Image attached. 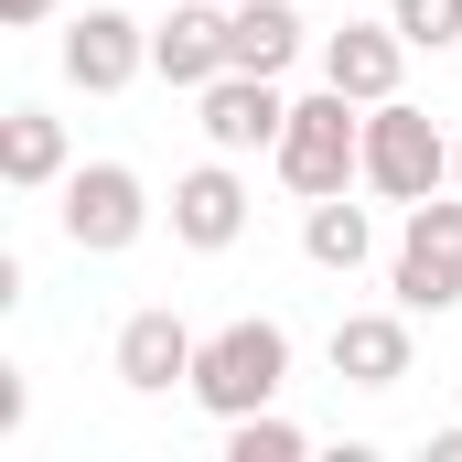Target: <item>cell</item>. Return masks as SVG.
Returning <instances> with one entry per match:
<instances>
[{"label": "cell", "mask_w": 462, "mask_h": 462, "mask_svg": "<svg viewBox=\"0 0 462 462\" xmlns=\"http://www.w3.org/2000/svg\"><path fill=\"white\" fill-rule=\"evenodd\" d=\"M54 194H65L54 216H65V247H76V258H118V247L151 236V183H140L129 162H76Z\"/></svg>", "instance_id": "cell-4"}, {"label": "cell", "mask_w": 462, "mask_h": 462, "mask_svg": "<svg viewBox=\"0 0 462 462\" xmlns=\"http://www.w3.org/2000/svg\"><path fill=\"white\" fill-rule=\"evenodd\" d=\"M76 162H65V118L54 108H11L0 118V183L11 194H43V183H65Z\"/></svg>", "instance_id": "cell-14"}, {"label": "cell", "mask_w": 462, "mask_h": 462, "mask_svg": "<svg viewBox=\"0 0 462 462\" xmlns=\"http://www.w3.org/2000/svg\"><path fill=\"white\" fill-rule=\"evenodd\" d=\"M312 441H301V420H280V409H247V420H226V462H301Z\"/></svg>", "instance_id": "cell-16"}, {"label": "cell", "mask_w": 462, "mask_h": 462, "mask_svg": "<svg viewBox=\"0 0 462 462\" xmlns=\"http://www.w3.org/2000/svg\"><path fill=\"white\" fill-rule=\"evenodd\" d=\"M387 291H398V312H452L462 301V183L430 194V205H409L398 258H387Z\"/></svg>", "instance_id": "cell-5"}, {"label": "cell", "mask_w": 462, "mask_h": 462, "mask_svg": "<svg viewBox=\"0 0 462 462\" xmlns=\"http://www.w3.org/2000/svg\"><path fill=\"white\" fill-rule=\"evenodd\" d=\"M409 32L398 22H345V32H323V87H345L355 108H376V97H398V76H409Z\"/></svg>", "instance_id": "cell-8"}, {"label": "cell", "mask_w": 462, "mask_h": 462, "mask_svg": "<svg viewBox=\"0 0 462 462\" xmlns=\"http://www.w3.org/2000/svg\"><path fill=\"white\" fill-rule=\"evenodd\" d=\"M387 22H398L420 54H452L462 43V0H387Z\"/></svg>", "instance_id": "cell-17"}, {"label": "cell", "mask_w": 462, "mask_h": 462, "mask_svg": "<svg viewBox=\"0 0 462 462\" xmlns=\"http://www.w3.org/2000/svg\"><path fill=\"white\" fill-rule=\"evenodd\" d=\"M280 183L312 205V194H345L365 183V108H355L345 87H312V97H291V129H280Z\"/></svg>", "instance_id": "cell-2"}, {"label": "cell", "mask_w": 462, "mask_h": 462, "mask_svg": "<svg viewBox=\"0 0 462 462\" xmlns=\"http://www.w3.org/2000/svg\"><path fill=\"white\" fill-rule=\"evenodd\" d=\"M452 183H462V140H452Z\"/></svg>", "instance_id": "cell-19"}, {"label": "cell", "mask_w": 462, "mask_h": 462, "mask_svg": "<svg viewBox=\"0 0 462 462\" xmlns=\"http://www.w3.org/2000/svg\"><path fill=\"white\" fill-rule=\"evenodd\" d=\"M43 11H54V0H0V22H43Z\"/></svg>", "instance_id": "cell-18"}, {"label": "cell", "mask_w": 462, "mask_h": 462, "mask_svg": "<svg viewBox=\"0 0 462 462\" xmlns=\"http://www.w3.org/2000/svg\"><path fill=\"white\" fill-rule=\"evenodd\" d=\"M301 258H312V269H334V280H355V269L376 258L365 205H345V194H312V205H301Z\"/></svg>", "instance_id": "cell-15"}, {"label": "cell", "mask_w": 462, "mask_h": 462, "mask_svg": "<svg viewBox=\"0 0 462 462\" xmlns=\"http://www.w3.org/2000/svg\"><path fill=\"white\" fill-rule=\"evenodd\" d=\"M140 65H151V32H140L129 11H76V22H65V87H87V97H118Z\"/></svg>", "instance_id": "cell-9"}, {"label": "cell", "mask_w": 462, "mask_h": 462, "mask_svg": "<svg viewBox=\"0 0 462 462\" xmlns=\"http://www.w3.org/2000/svg\"><path fill=\"white\" fill-rule=\"evenodd\" d=\"M226 65L236 76H291L301 65V0H236L226 11Z\"/></svg>", "instance_id": "cell-12"}, {"label": "cell", "mask_w": 462, "mask_h": 462, "mask_svg": "<svg viewBox=\"0 0 462 462\" xmlns=\"http://www.w3.org/2000/svg\"><path fill=\"white\" fill-rule=\"evenodd\" d=\"M334 376L345 387H398L409 376V312H345L334 323Z\"/></svg>", "instance_id": "cell-13"}, {"label": "cell", "mask_w": 462, "mask_h": 462, "mask_svg": "<svg viewBox=\"0 0 462 462\" xmlns=\"http://www.w3.org/2000/svg\"><path fill=\"white\" fill-rule=\"evenodd\" d=\"M151 76L205 97V87L226 76V0H172V11H162V32H151Z\"/></svg>", "instance_id": "cell-10"}, {"label": "cell", "mask_w": 462, "mask_h": 462, "mask_svg": "<svg viewBox=\"0 0 462 462\" xmlns=\"http://www.w3.org/2000/svg\"><path fill=\"white\" fill-rule=\"evenodd\" d=\"M280 129H291V97H280V76H216V87H205V140H216V151H236V162H247V151H280Z\"/></svg>", "instance_id": "cell-11"}, {"label": "cell", "mask_w": 462, "mask_h": 462, "mask_svg": "<svg viewBox=\"0 0 462 462\" xmlns=\"http://www.w3.org/2000/svg\"><path fill=\"white\" fill-rule=\"evenodd\" d=\"M194 355H205V334L183 323V312H129L118 323V345H108V365H118V387L129 398H172V387H194Z\"/></svg>", "instance_id": "cell-6"}, {"label": "cell", "mask_w": 462, "mask_h": 462, "mask_svg": "<svg viewBox=\"0 0 462 462\" xmlns=\"http://www.w3.org/2000/svg\"><path fill=\"white\" fill-rule=\"evenodd\" d=\"M452 183V140H441V118L409 108V97H376L365 108V194H387V205H430Z\"/></svg>", "instance_id": "cell-3"}, {"label": "cell", "mask_w": 462, "mask_h": 462, "mask_svg": "<svg viewBox=\"0 0 462 462\" xmlns=\"http://www.w3.org/2000/svg\"><path fill=\"white\" fill-rule=\"evenodd\" d=\"M280 387H291V334H280L269 312H236V323L205 334V355H194V409H205V420L280 409Z\"/></svg>", "instance_id": "cell-1"}, {"label": "cell", "mask_w": 462, "mask_h": 462, "mask_svg": "<svg viewBox=\"0 0 462 462\" xmlns=\"http://www.w3.org/2000/svg\"><path fill=\"white\" fill-rule=\"evenodd\" d=\"M172 236H183V247H205V258L247 236V172H236V151L194 162V172L172 183Z\"/></svg>", "instance_id": "cell-7"}]
</instances>
